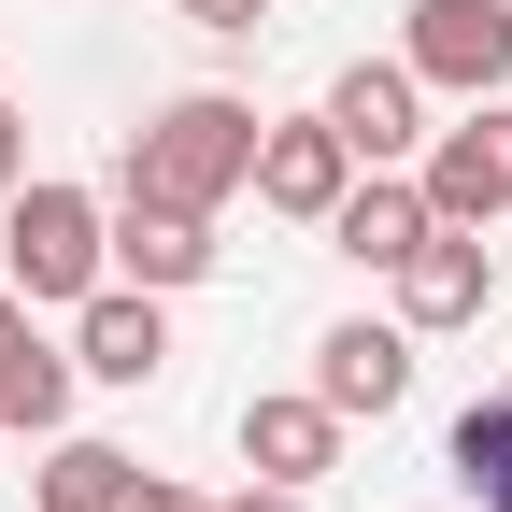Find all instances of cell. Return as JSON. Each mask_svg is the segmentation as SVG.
<instances>
[{"mask_svg":"<svg viewBox=\"0 0 512 512\" xmlns=\"http://www.w3.org/2000/svg\"><path fill=\"white\" fill-rule=\"evenodd\" d=\"M427 228H441V214H427V185H413V171H356V185H342V214H328V242L356 256V271H399Z\"/></svg>","mask_w":512,"mask_h":512,"instance_id":"cell-12","label":"cell"},{"mask_svg":"<svg viewBox=\"0 0 512 512\" xmlns=\"http://www.w3.org/2000/svg\"><path fill=\"white\" fill-rule=\"evenodd\" d=\"M72 384H86V370L57 356L43 328H29V342H0V427H29V441H57V427H72Z\"/></svg>","mask_w":512,"mask_h":512,"instance_id":"cell-13","label":"cell"},{"mask_svg":"<svg viewBox=\"0 0 512 512\" xmlns=\"http://www.w3.org/2000/svg\"><path fill=\"white\" fill-rule=\"evenodd\" d=\"M313 114L356 143V171H413V157H427V86H413V57H342Z\"/></svg>","mask_w":512,"mask_h":512,"instance_id":"cell-5","label":"cell"},{"mask_svg":"<svg viewBox=\"0 0 512 512\" xmlns=\"http://www.w3.org/2000/svg\"><path fill=\"white\" fill-rule=\"evenodd\" d=\"M15 185H29V114L0 100V200H15Z\"/></svg>","mask_w":512,"mask_h":512,"instance_id":"cell-18","label":"cell"},{"mask_svg":"<svg viewBox=\"0 0 512 512\" xmlns=\"http://www.w3.org/2000/svg\"><path fill=\"white\" fill-rule=\"evenodd\" d=\"M441 470H456L484 512H512V384H484V399L441 427Z\"/></svg>","mask_w":512,"mask_h":512,"instance_id":"cell-14","label":"cell"},{"mask_svg":"<svg viewBox=\"0 0 512 512\" xmlns=\"http://www.w3.org/2000/svg\"><path fill=\"white\" fill-rule=\"evenodd\" d=\"M72 370H86V384H157V370H171V313H157V285H100V299H72Z\"/></svg>","mask_w":512,"mask_h":512,"instance_id":"cell-10","label":"cell"},{"mask_svg":"<svg viewBox=\"0 0 512 512\" xmlns=\"http://www.w3.org/2000/svg\"><path fill=\"white\" fill-rule=\"evenodd\" d=\"M384 285H399V328H413V342H441V328H484V299H498V271H484V228H427V242H413Z\"/></svg>","mask_w":512,"mask_h":512,"instance_id":"cell-8","label":"cell"},{"mask_svg":"<svg viewBox=\"0 0 512 512\" xmlns=\"http://www.w3.org/2000/svg\"><path fill=\"white\" fill-rule=\"evenodd\" d=\"M171 15L214 29V43H256V29H271V0H171Z\"/></svg>","mask_w":512,"mask_h":512,"instance_id":"cell-16","label":"cell"},{"mask_svg":"<svg viewBox=\"0 0 512 512\" xmlns=\"http://www.w3.org/2000/svg\"><path fill=\"white\" fill-rule=\"evenodd\" d=\"M0 285H15L29 313H72V299H100V285H114V200H100V185H57V171H29L15 200H0Z\"/></svg>","mask_w":512,"mask_h":512,"instance_id":"cell-2","label":"cell"},{"mask_svg":"<svg viewBox=\"0 0 512 512\" xmlns=\"http://www.w3.org/2000/svg\"><path fill=\"white\" fill-rule=\"evenodd\" d=\"M399 57H413L427 100H498L512 86V0H413Z\"/></svg>","mask_w":512,"mask_h":512,"instance_id":"cell-4","label":"cell"},{"mask_svg":"<svg viewBox=\"0 0 512 512\" xmlns=\"http://www.w3.org/2000/svg\"><path fill=\"white\" fill-rule=\"evenodd\" d=\"M256 100H228V86H185V100H157L143 128H128V157H114V185H143V200H185V214H228L242 185H256Z\"/></svg>","mask_w":512,"mask_h":512,"instance_id":"cell-1","label":"cell"},{"mask_svg":"<svg viewBox=\"0 0 512 512\" xmlns=\"http://www.w3.org/2000/svg\"><path fill=\"white\" fill-rule=\"evenodd\" d=\"M214 271V214H185V200H143V185H114V285H157L185 299Z\"/></svg>","mask_w":512,"mask_h":512,"instance_id":"cell-9","label":"cell"},{"mask_svg":"<svg viewBox=\"0 0 512 512\" xmlns=\"http://www.w3.org/2000/svg\"><path fill=\"white\" fill-rule=\"evenodd\" d=\"M313 399H328L342 427L356 413H399L413 399V328H399V313H342V328L313 342Z\"/></svg>","mask_w":512,"mask_h":512,"instance_id":"cell-7","label":"cell"},{"mask_svg":"<svg viewBox=\"0 0 512 512\" xmlns=\"http://www.w3.org/2000/svg\"><path fill=\"white\" fill-rule=\"evenodd\" d=\"M242 470H256V484H328V470H342V413L313 399V384L242 399Z\"/></svg>","mask_w":512,"mask_h":512,"instance_id":"cell-11","label":"cell"},{"mask_svg":"<svg viewBox=\"0 0 512 512\" xmlns=\"http://www.w3.org/2000/svg\"><path fill=\"white\" fill-rule=\"evenodd\" d=\"M342 185H356V143H342L328 114H271V128H256V214L328 228V214H342Z\"/></svg>","mask_w":512,"mask_h":512,"instance_id":"cell-6","label":"cell"},{"mask_svg":"<svg viewBox=\"0 0 512 512\" xmlns=\"http://www.w3.org/2000/svg\"><path fill=\"white\" fill-rule=\"evenodd\" d=\"M128 484H143V456H114V441H43V512H128Z\"/></svg>","mask_w":512,"mask_h":512,"instance_id":"cell-15","label":"cell"},{"mask_svg":"<svg viewBox=\"0 0 512 512\" xmlns=\"http://www.w3.org/2000/svg\"><path fill=\"white\" fill-rule=\"evenodd\" d=\"M413 185H427L441 228H498V214H512V86H498V100H456V128H427Z\"/></svg>","mask_w":512,"mask_h":512,"instance_id":"cell-3","label":"cell"},{"mask_svg":"<svg viewBox=\"0 0 512 512\" xmlns=\"http://www.w3.org/2000/svg\"><path fill=\"white\" fill-rule=\"evenodd\" d=\"M128 512H214L200 484H171V470H143V484H128Z\"/></svg>","mask_w":512,"mask_h":512,"instance_id":"cell-17","label":"cell"},{"mask_svg":"<svg viewBox=\"0 0 512 512\" xmlns=\"http://www.w3.org/2000/svg\"><path fill=\"white\" fill-rule=\"evenodd\" d=\"M214 512H313V484H242V498H214Z\"/></svg>","mask_w":512,"mask_h":512,"instance_id":"cell-19","label":"cell"}]
</instances>
